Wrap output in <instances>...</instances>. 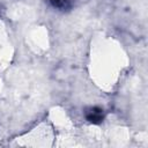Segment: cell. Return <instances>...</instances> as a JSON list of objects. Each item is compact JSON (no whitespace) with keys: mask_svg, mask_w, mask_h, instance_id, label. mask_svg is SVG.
Returning a JSON list of instances; mask_svg holds the SVG:
<instances>
[{"mask_svg":"<svg viewBox=\"0 0 148 148\" xmlns=\"http://www.w3.org/2000/svg\"><path fill=\"white\" fill-rule=\"evenodd\" d=\"M86 118L91 124H99L104 119V111L101 108L92 106L86 111Z\"/></svg>","mask_w":148,"mask_h":148,"instance_id":"obj_1","label":"cell"}]
</instances>
